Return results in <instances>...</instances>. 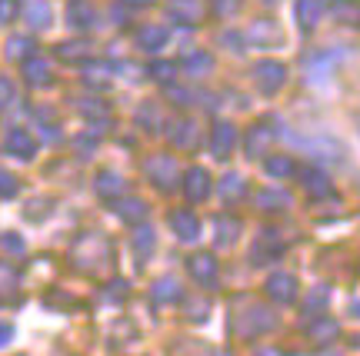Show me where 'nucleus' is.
<instances>
[{"label": "nucleus", "mask_w": 360, "mask_h": 356, "mask_svg": "<svg viewBox=\"0 0 360 356\" xmlns=\"http://www.w3.org/2000/svg\"><path fill=\"white\" fill-rule=\"evenodd\" d=\"M70 260H74L77 270H84V273H97L103 263H110V243L103 240V237H97V233H87V237H80V240L74 243Z\"/></svg>", "instance_id": "f257e3e1"}, {"label": "nucleus", "mask_w": 360, "mask_h": 356, "mask_svg": "<svg viewBox=\"0 0 360 356\" xmlns=\"http://www.w3.org/2000/svg\"><path fill=\"white\" fill-rule=\"evenodd\" d=\"M143 170H147V177H150V183H154L157 190H174L177 187V164H174V157H167V153L150 157Z\"/></svg>", "instance_id": "f03ea898"}, {"label": "nucleus", "mask_w": 360, "mask_h": 356, "mask_svg": "<svg viewBox=\"0 0 360 356\" xmlns=\"http://www.w3.org/2000/svg\"><path fill=\"white\" fill-rule=\"evenodd\" d=\"M283 80H287V67L277 64V60H260L254 64V84H257L260 93H277L283 87Z\"/></svg>", "instance_id": "7ed1b4c3"}, {"label": "nucleus", "mask_w": 360, "mask_h": 356, "mask_svg": "<svg viewBox=\"0 0 360 356\" xmlns=\"http://www.w3.org/2000/svg\"><path fill=\"white\" fill-rule=\"evenodd\" d=\"M167 17L174 24L184 27H197L204 20V4L200 0H170L167 4Z\"/></svg>", "instance_id": "20e7f679"}, {"label": "nucleus", "mask_w": 360, "mask_h": 356, "mask_svg": "<svg viewBox=\"0 0 360 356\" xmlns=\"http://www.w3.org/2000/svg\"><path fill=\"white\" fill-rule=\"evenodd\" d=\"M184 193H187L191 204H204L207 197H210V173H207L204 166H191L184 173Z\"/></svg>", "instance_id": "39448f33"}, {"label": "nucleus", "mask_w": 360, "mask_h": 356, "mask_svg": "<svg viewBox=\"0 0 360 356\" xmlns=\"http://www.w3.org/2000/svg\"><path fill=\"white\" fill-rule=\"evenodd\" d=\"M4 153L7 157H17V160H34V153H37V140L27 133V130L13 127L7 133V140H4Z\"/></svg>", "instance_id": "423d86ee"}, {"label": "nucleus", "mask_w": 360, "mask_h": 356, "mask_svg": "<svg viewBox=\"0 0 360 356\" xmlns=\"http://www.w3.org/2000/svg\"><path fill=\"white\" fill-rule=\"evenodd\" d=\"M170 230L177 233V240L193 243L200 237V220H197L193 210H174V213H170Z\"/></svg>", "instance_id": "0eeeda50"}, {"label": "nucleus", "mask_w": 360, "mask_h": 356, "mask_svg": "<svg viewBox=\"0 0 360 356\" xmlns=\"http://www.w3.org/2000/svg\"><path fill=\"white\" fill-rule=\"evenodd\" d=\"M267 296L277 300V303H294L297 300V277L290 273H277L267 280Z\"/></svg>", "instance_id": "6e6552de"}, {"label": "nucleus", "mask_w": 360, "mask_h": 356, "mask_svg": "<svg viewBox=\"0 0 360 356\" xmlns=\"http://www.w3.org/2000/svg\"><path fill=\"white\" fill-rule=\"evenodd\" d=\"M187 267H191V277L200 283V286H214V280H217V263H214V256L210 253L191 256Z\"/></svg>", "instance_id": "1a4fd4ad"}, {"label": "nucleus", "mask_w": 360, "mask_h": 356, "mask_svg": "<svg viewBox=\"0 0 360 356\" xmlns=\"http://www.w3.org/2000/svg\"><path fill=\"white\" fill-rule=\"evenodd\" d=\"M327 13V0H297V20H300V30H314L321 24V17Z\"/></svg>", "instance_id": "9d476101"}, {"label": "nucleus", "mask_w": 360, "mask_h": 356, "mask_svg": "<svg viewBox=\"0 0 360 356\" xmlns=\"http://www.w3.org/2000/svg\"><path fill=\"white\" fill-rule=\"evenodd\" d=\"M274 130H267L264 124H257V127H250V133H247V140H244V147H247V157H267V150H270V143H274Z\"/></svg>", "instance_id": "9b49d317"}, {"label": "nucleus", "mask_w": 360, "mask_h": 356, "mask_svg": "<svg viewBox=\"0 0 360 356\" xmlns=\"http://www.w3.org/2000/svg\"><path fill=\"white\" fill-rule=\"evenodd\" d=\"M233 143H237V130H233V124H217L214 133H210V150H214V157L224 160V157L233 150Z\"/></svg>", "instance_id": "f8f14e48"}, {"label": "nucleus", "mask_w": 360, "mask_h": 356, "mask_svg": "<svg viewBox=\"0 0 360 356\" xmlns=\"http://www.w3.org/2000/svg\"><path fill=\"white\" fill-rule=\"evenodd\" d=\"M270 327H274V317H270V310H264V306H254L250 303V310H247V327H240V336H257V333H267Z\"/></svg>", "instance_id": "ddd939ff"}, {"label": "nucleus", "mask_w": 360, "mask_h": 356, "mask_svg": "<svg viewBox=\"0 0 360 356\" xmlns=\"http://www.w3.org/2000/svg\"><path fill=\"white\" fill-rule=\"evenodd\" d=\"M304 333H307L310 343H330L337 333H340V327H337L330 317H314L307 323V330H304Z\"/></svg>", "instance_id": "4468645a"}, {"label": "nucleus", "mask_w": 360, "mask_h": 356, "mask_svg": "<svg viewBox=\"0 0 360 356\" xmlns=\"http://www.w3.org/2000/svg\"><path fill=\"white\" fill-rule=\"evenodd\" d=\"M24 64V77L30 87H47L51 84V64L47 60H40V57H27V60H20Z\"/></svg>", "instance_id": "2eb2a0df"}, {"label": "nucleus", "mask_w": 360, "mask_h": 356, "mask_svg": "<svg viewBox=\"0 0 360 356\" xmlns=\"http://www.w3.org/2000/svg\"><path fill=\"white\" fill-rule=\"evenodd\" d=\"M197 140H200V137H197V124H193V120H177L174 130H170V143L180 147V150H193Z\"/></svg>", "instance_id": "dca6fc26"}, {"label": "nucleus", "mask_w": 360, "mask_h": 356, "mask_svg": "<svg viewBox=\"0 0 360 356\" xmlns=\"http://www.w3.org/2000/svg\"><path fill=\"white\" fill-rule=\"evenodd\" d=\"M117 216L124 220V223H143V216H147V204L137 200V197H117Z\"/></svg>", "instance_id": "f3484780"}, {"label": "nucleus", "mask_w": 360, "mask_h": 356, "mask_svg": "<svg viewBox=\"0 0 360 356\" xmlns=\"http://www.w3.org/2000/svg\"><path fill=\"white\" fill-rule=\"evenodd\" d=\"M67 20H70V27H77V30H90L94 20H97V13H94V7H90L87 0H74L70 11H67Z\"/></svg>", "instance_id": "a211bd4d"}, {"label": "nucleus", "mask_w": 360, "mask_h": 356, "mask_svg": "<svg viewBox=\"0 0 360 356\" xmlns=\"http://www.w3.org/2000/svg\"><path fill=\"white\" fill-rule=\"evenodd\" d=\"M97 193H101L103 200L124 197V177H117L114 170H101V173H97Z\"/></svg>", "instance_id": "6ab92c4d"}, {"label": "nucleus", "mask_w": 360, "mask_h": 356, "mask_svg": "<svg viewBox=\"0 0 360 356\" xmlns=\"http://www.w3.org/2000/svg\"><path fill=\"white\" fill-rule=\"evenodd\" d=\"M330 17H334L337 24L360 27V4H354V0H334L330 4Z\"/></svg>", "instance_id": "aec40b11"}, {"label": "nucleus", "mask_w": 360, "mask_h": 356, "mask_svg": "<svg viewBox=\"0 0 360 356\" xmlns=\"http://www.w3.org/2000/svg\"><path fill=\"white\" fill-rule=\"evenodd\" d=\"M247 40L250 44H277L281 40V27L274 24V20H257V24H250V30H247Z\"/></svg>", "instance_id": "412c9836"}, {"label": "nucleus", "mask_w": 360, "mask_h": 356, "mask_svg": "<svg viewBox=\"0 0 360 356\" xmlns=\"http://www.w3.org/2000/svg\"><path fill=\"white\" fill-rule=\"evenodd\" d=\"M220 197H224V204H237V200H244V193H247V183L240 173H227V177L220 180Z\"/></svg>", "instance_id": "4be33fe9"}, {"label": "nucleus", "mask_w": 360, "mask_h": 356, "mask_svg": "<svg viewBox=\"0 0 360 356\" xmlns=\"http://www.w3.org/2000/svg\"><path fill=\"white\" fill-rule=\"evenodd\" d=\"M300 180H304V190H307L310 197H327V193H330L327 177H323L321 170H314V166H304V170H300Z\"/></svg>", "instance_id": "5701e85b"}, {"label": "nucleus", "mask_w": 360, "mask_h": 356, "mask_svg": "<svg viewBox=\"0 0 360 356\" xmlns=\"http://www.w3.org/2000/svg\"><path fill=\"white\" fill-rule=\"evenodd\" d=\"M184 293H180V280L174 277H164V280L154 283V303H180Z\"/></svg>", "instance_id": "b1692460"}, {"label": "nucleus", "mask_w": 360, "mask_h": 356, "mask_svg": "<svg viewBox=\"0 0 360 356\" xmlns=\"http://www.w3.org/2000/svg\"><path fill=\"white\" fill-rule=\"evenodd\" d=\"M167 27H143L137 30V44H141V51H160L164 44H167Z\"/></svg>", "instance_id": "393cba45"}, {"label": "nucleus", "mask_w": 360, "mask_h": 356, "mask_svg": "<svg viewBox=\"0 0 360 356\" xmlns=\"http://www.w3.org/2000/svg\"><path fill=\"white\" fill-rule=\"evenodd\" d=\"M334 64H337L334 53H317V57H310V60H307V67H310V84H321L323 77L334 70Z\"/></svg>", "instance_id": "a878e982"}, {"label": "nucleus", "mask_w": 360, "mask_h": 356, "mask_svg": "<svg viewBox=\"0 0 360 356\" xmlns=\"http://www.w3.org/2000/svg\"><path fill=\"white\" fill-rule=\"evenodd\" d=\"M87 53H90L87 40H70V44H60V47H57V57H60V60H67V64L87 60Z\"/></svg>", "instance_id": "bb28decb"}, {"label": "nucleus", "mask_w": 360, "mask_h": 356, "mask_svg": "<svg viewBox=\"0 0 360 356\" xmlns=\"http://www.w3.org/2000/svg\"><path fill=\"white\" fill-rule=\"evenodd\" d=\"M27 24L30 27H51V20H53V13H51V7L44 4V0H34V4H27Z\"/></svg>", "instance_id": "cd10ccee"}, {"label": "nucleus", "mask_w": 360, "mask_h": 356, "mask_svg": "<svg viewBox=\"0 0 360 356\" xmlns=\"http://www.w3.org/2000/svg\"><path fill=\"white\" fill-rule=\"evenodd\" d=\"M110 74H114L110 64H84V80H87L90 87H107Z\"/></svg>", "instance_id": "c85d7f7f"}, {"label": "nucleus", "mask_w": 360, "mask_h": 356, "mask_svg": "<svg viewBox=\"0 0 360 356\" xmlns=\"http://www.w3.org/2000/svg\"><path fill=\"white\" fill-rule=\"evenodd\" d=\"M257 206L260 210H277V206L287 210V206H290V193L287 190H264L257 197Z\"/></svg>", "instance_id": "c756f323"}, {"label": "nucleus", "mask_w": 360, "mask_h": 356, "mask_svg": "<svg viewBox=\"0 0 360 356\" xmlns=\"http://www.w3.org/2000/svg\"><path fill=\"white\" fill-rule=\"evenodd\" d=\"M237 233H240V223H237L233 216H217V243L220 246H231Z\"/></svg>", "instance_id": "7c9ffc66"}, {"label": "nucleus", "mask_w": 360, "mask_h": 356, "mask_svg": "<svg viewBox=\"0 0 360 356\" xmlns=\"http://www.w3.org/2000/svg\"><path fill=\"white\" fill-rule=\"evenodd\" d=\"M34 53V40L30 37H11L7 40V57L11 60H27Z\"/></svg>", "instance_id": "2f4dec72"}, {"label": "nucleus", "mask_w": 360, "mask_h": 356, "mask_svg": "<svg viewBox=\"0 0 360 356\" xmlns=\"http://www.w3.org/2000/svg\"><path fill=\"white\" fill-rule=\"evenodd\" d=\"M267 173L270 177H290V173H294V160H290V157H270L267 160Z\"/></svg>", "instance_id": "473e14b6"}, {"label": "nucleus", "mask_w": 360, "mask_h": 356, "mask_svg": "<svg viewBox=\"0 0 360 356\" xmlns=\"http://www.w3.org/2000/svg\"><path fill=\"white\" fill-rule=\"evenodd\" d=\"M184 67H187L191 74H207V70L214 67V57H210V53H191V57L184 60Z\"/></svg>", "instance_id": "72a5a7b5"}, {"label": "nucleus", "mask_w": 360, "mask_h": 356, "mask_svg": "<svg viewBox=\"0 0 360 356\" xmlns=\"http://www.w3.org/2000/svg\"><path fill=\"white\" fill-rule=\"evenodd\" d=\"M17 290V270L11 263H0V293H13Z\"/></svg>", "instance_id": "f704fd0d"}, {"label": "nucleus", "mask_w": 360, "mask_h": 356, "mask_svg": "<svg viewBox=\"0 0 360 356\" xmlns=\"http://www.w3.org/2000/svg\"><path fill=\"white\" fill-rule=\"evenodd\" d=\"M134 250H137L141 256H147L150 250H154V233H150L147 227L137 230V237H134Z\"/></svg>", "instance_id": "c9c22d12"}, {"label": "nucleus", "mask_w": 360, "mask_h": 356, "mask_svg": "<svg viewBox=\"0 0 360 356\" xmlns=\"http://www.w3.org/2000/svg\"><path fill=\"white\" fill-rule=\"evenodd\" d=\"M17 190H20L17 177L7 173V170H0V197H4V200H11V197H17Z\"/></svg>", "instance_id": "e433bc0d"}, {"label": "nucleus", "mask_w": 360, "mask_h": 356, "mask_svg": "<svg viewBox=\"0 0 360 356\" xmlns=\"http://www.w3.org/2000/svg\"><path fill=\"white\" fill-rule=\"evenodd\" d=\"M174 74H177V67L167 64V60H160V64H150V77H154V80H164V84H167V80H174Z\"/></svg>", "instance_id": "4c0bfd02"}, {"label": "nucleus", "mask_w": 360, "mask_h": 356, "mask_svg": "<svg viewBox=\"0 0 360 356\" xmlns=\"http://www.w3.org/2000/svg\"><path fill=\"white\" fill-rule=\"evenodd\" d=\"M240 11V0H214V13L217 17H233Z\"/></svg>", "instance_id": "58836bf2"}, {"label": "nucleus", "mask_w": 360, "mask_h": 356, "mask_svg": "<svg viewBox=\"0 0 360 356\" xmlns=\"http://www.w3.org/2000/svg\"><path fill=\"white\" fill-rule=\"evenodd\" d=\"M13 103V84L11 77H0V110H7Z\"/></svg>", "instance_id": "ea45409f"}, {"label": "nucleus", "mask_w": 360, "mask_h": 356, "mask_svg": "<svg viewBox=\"0 0 360 356\" xmlns=\"http://www.w3.org/2000/svg\"><path fill=\"white\" fill-rule=\"evenodd\" d=\"M17 0H0V24H11L13 17H17Z\"/></svg>", "instance_id": "a19ab883"}, {"label": "nucleus", "mask_w": 360, "mask_h": 356, "mask_svg": "<svg viewBox=\"0 0 360 356\" xmlns=\"http://www.w3.org/2000/svg\"><path fill=\"white\" fill-rule=\"evenodd\" d=\"M327 296H330V290H327V286H317V290L310 293V300H307V310H321V306L327 303Z\"/></svg>", "instance_id": "79ce46f5"}, {"label": "nucleus", "mask_w": 360, "mask_h": 356, "mask_svg": "<svg viewBox=\"0 0 360 356\" xmlns=\"http://www.w3.org/2000/svg\"><path fill=\"white\" fill-rule=\"evenodd\" d=\"M4 250H11V253H24V240H17V233H4Z\"/></svg>", "instance_id": "37998d69"}, {"label": "nucleus", "mask_w": 360, "mask_h": 356, "mask_svg": "<svg viewBox=\"0 0 360 356\" xmlns=\"http://www.w3.org/2000/svg\"><path fill=\"white\" fill-rule=\"evenodd\" d=\"M167 97H170L174 103H177V107H187V103L193 100V97L187 93V90H177V87H170V90H167Z\"/></svg>", "instance_id": "c03bdc74"}, {"label": "nucleus", "mask_w": 360, "mask_h": 356, "mask_svg": "<svg viewBox=\"0 0 360 356\" xmlns=\"http://www.w3.org/2000/svg\"><path fill=\"white\" fill-rule=\"evenodd\" d=\"M137 120H141V124H147V127H157V107H154V103H150V107H143Z\"/></svg>", "instance_id": "a18cd8bd"}, {"label": "nucleus", "mask_w": 360, "mask_h": 356, "mask_svg": "<svg viewBox=\"0 0 360 356\" xmlns=\"http://www.w3.org/2000/svg\"><path fill=\"white\" fill-rule=\"evenodd\" d=\"M97 103H101V100H87L80 110H84L87 117H107V107H97Z\"/></svg>", "instance_id": "49530a36"}, {"label": "nucleus", "mask_w": 360, "mask_h": 356, "mask_svg": "<svg viewBox=\"0 0 360 356\" xmlns=\"http://www.w3.org/2000/svg\"><path fill=\"white\" fill-rule=\"evenodd\" d=\"M107 290H110V296H114V300H124V296H127V283L117 280V283H110Z\"/></svg>", "instance_id": "de8ad7c7"}, {"label": "nucleus", "mask_w": 360, "mask_h": 356, "mask_svg": "<svg viewBox=\"0 0 360 356\" xmlns=\"http://www.w3.org/2000/svg\"><path fill=\"white\" fill-rule=\"evenodd\" d=\"M191 319H197V323L207 319V303L204 300H200V303H191Z\"/></svg>", "instance_id": "09e8293b"}, {"label": "nucleus", "mask_w": 360, "mask_h": 356, "mask_svg": "<svg viewBox=\"0 0 360 356\" xmlns=\"http://www.w3.org/2000/svg\"><path fill=\"white\" fill-rule=\"evenodd\" d=\"M13 340V327L11 323H0V346H7Z\"/></svg>", "instance_id": "8fccbe9b"}, {"label": "nucleus", "mask_w": 360, "mask_h": 356, "mask_svg": "<svg viewBox=\"0 0 360 356\" xmlns=\"http://www.w3.org/2000/svg\"><path fill=\"white\" fill-rule=\"evenodd\" d=\"M124 4H130V7H150L154 0H124Z\"/></svg>", "instance_id": "3c124183"}, {"label": "nucleus", "mask_w": 360, "mask_h": 356, "mask_svg": "<svg viewBox=\"0 0 360 356\" xmlns=\"http://www.w3.org/2000/svg\"><path fill=\"white\" fill-rule=\"evenodd\" d=\"M354 310H357V317H360V300H357V303H354Z\"/></svg>", "instance_id": "603ef678"}]
</instances>
